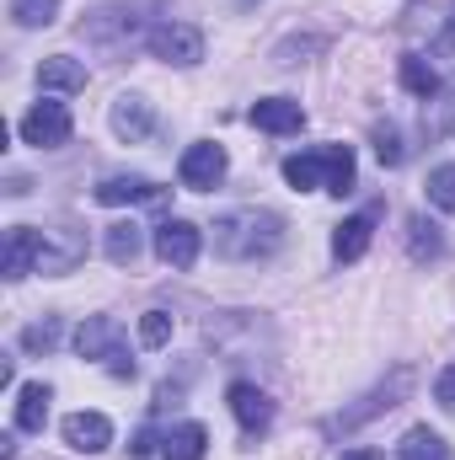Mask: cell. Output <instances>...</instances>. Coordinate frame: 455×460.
I'll use <instances>...</instances> for the list:
<instances>
[{"mask_svg":"<svg viewBox=\"0 0 455 460\" xmlns=\"http://www.w3.org/2000/svg\"><path fill=\"white\" fill-rule=\"evenodd\" d=\"M284 246V220L273 209H230L215 220V252L220 257H273Z\"/></svg>","mask_w":455,"mask_h":460,"instance_id":"6da1fadb","label":"cell"},{"mask_svg":"<svg viewBox=\"0 0 455 460\" xmlns=\"http://www.w3.org/2000/svg\"><path fill=\"white\" fill-rule=\"evenodd\" d=\"M76 353L81 358H97L108 375L118 380H134V358H129V348H123V327H118L113 316H86L81 327H76Z\"/></svg>","mask_w":455,"mask_h":460,"instance_id":"7a4b0ae2","label":"cell"},{"mask_svg":"<svg viewBox=\"0 0 455 460\" xmlns=\"http://www.w3.org/2000/svg\"><path fill=\"white\" fill-rule=\"evenodd\" d=\"M70 108L65 102H54V97H43L32 113L16 123V134H22V145H32V150H59L65 139H70Z\"/></svg>","mask_w":455,"mask_h":460,"instance_id":"3957f363","label":"cell"},{"mask_svg":"<svg viewBox=\"0 0 455 460\" xmlns=\"http://www.w3.org/2000/svg\"><path fill=\"white\" fill-rule=\"evenodd\" d=\"M150 54L166 59V65H177V70H188V65L204 59V32L188 27V22H161V27L150 32Z\"/></svg>","mask_w":455,"mask_h":460,"instance_id":"277c9868","label":"cell"},{"mask_svg":"<svg viewBox=\"0 0 455 460\" xmlns=\"http://www.w3.org/2000/svg\"><path fill=\"white\" fill-rule=\"evenodd\" d=\"M177 177H183L188 193H210V188H220V177H226V150L210 145V139L188 145L183 161H177Z\"/></svg>","mask_w":455,"mask_h":460,"instance_id":"5b68a950","label":"cell"},{"mask_svg":"<svg viewBox=\"0 0 455 460\" xmlns=\"http://www.w3.org/2000/svg\"><path fill=\"white\" fill-rule=\"evenodd\" d=\"M81 257H86V230L76 220H59L43 230V268L38 273H70Z\"/></svg>","mask_w":455,"mask_h":460,"instance_id":"8992f818","label":"cell"},{"mask_svg":"<svg viewBox=\"0 0 455 460\" xmlns=\"http://www.w3.org/2000/svg\"><path fill=\"white\" fill-rule=\"evenodd\" d=\"M38 268H43V230L11 226L5 252H0V273H5V279H27V273H38Z\"/></svg>","mask_w":455,"mask_h":460,"instance_id":"52a82bcc","label":"cell"},{"mask_svg":"<svg viewBox=\"0 0 455 460\" xmlns=\"http://www.w3.org/2000/svg\"><path fill=\"white\" fill-rule=\"evenodd\" d=\"M199 246H204V235H199V226H188V220H166V226L156 230V257L166 268H193L199 262Z\"/></svg>","mask_w":455,"mask_h":460,"instance_id":"ba28073f","label":"cell"},{"mask_svg":"<svg viewBox=\"0 0 455 460\" xmlns=\"http://www.w3.org/2000/svg\"><path fill=\"white\" fill-rule=\"evenodd\" d=\"M59 434H65V445H70L76 456H103V450L113 445V423H108L103 412H70Z\"/></svg>","mask_w":455,"mask_h":460,"instance_id":"9c48e42d","label":"cell"},{"mask_svg":"<svg viewBox=\"0 0 455 460\" xmlns=\"http://www.w3.org/2000/svg\"><path fill=\"white\" fill-rule=\"evenodd\" d=\"M230 412H236V423L246 429V434H263L268 423H273V402H268V391L263 385H252V380H236L226 391Z\"/></svg>","mask_w":455,"mask_h":460,"instance_id":"30bf717a","label":"cell"},{"mask_svg":"<svg viewBox=\"0 0 455 460\" xmlns=\"http://www.w3.org/2000/svg\"><path fill=\"white\" fill-rule=\"evenodd\" d=\"M108 123H113V134L123 139V145H139V139H150L156 113H150V102H145L139 92H123V97L113 102V113H108Z\"/></svg>","mask_w":455,"mask_h":460,"instance_id":"8fae6325","label":"cell"},{"mask_svg":"<svg viewBox=\"0 0 455 460\" xmlns=\"http://www.w3.org/2000/svg\"><path fill=\"white\" fill-rule=\"evenodd\" d=\"M407 391H413V369H391V380H386V385H375V391L364 396V407L343 412L338 423H343V429H359L364 418H375V412H391V407H397V402H402Z\"/></svg>","mask_w":455,"mask_h":460,"instance_id":"7c38bea8","label":"cell"},{"mask_svg":"<svg viewBox=\"0 0 455 460\" xmlns=\"http://www.w3.org/2000/svg\"><path fill=\"white\" fill-rule=\"evenodd\" d=\"M252 123L263 134H300L306 128V108L290 102V97H263V102H252Z\"/></svg>","mask_w":455,"mask_h":460,"instance_id":"4fadbf2b","label":"cell"},{"mask_svg":"<svg viewBox=\"0 0 455 460\" xmlns=\"http://www.w3.org/2000/svg\"><path fill=\"white\" fill-rule=\"evenodd\" d=\"M49 402H54V391H49L43 380H27V385L16 391V429H22V434H43Z\"/></svg>","mask_w":455,"mask_h":460,"instance_id":"5bb4252c","label":"cell"},{"mask_svg":"<svg viewBox=\"0 0 455 460\" xmlns=\"http://www.w3.org/2000/svg\"><path fill=\"white\" fill-rule=\"evenodd\" d=\"M161 193H156V182L150 177H103L97 182V204H108V209H118V204H156Z\"/></svg>","mask_w":455,"mask_h":460,"instance_id":"9a60e30c","label":"cell"},{"mask_svg":"<svg viewBox=\"0 0 455 460\" xmlns=\"http://www.w3.org/2000/svg\"><path fill=\"white\" fill-rule=\"evenodd\" d=\"M210 456V429L204 423H177L161 439V460H204Z\"/></svg>","mask_w":455,"mask_h":460,"instance_id":"2e32d148","label":"cell"},{"mask_svg":"<svg viewBox=\"0 0 455 460\" xmlns=\"http://www.w3.org/2000/svg\"><path fill=\"white\" fill-rule=\"evenodd\" d=\"M38 86L43 92H86V65L70 59V54H54L38 65Z\"/></svg>","mask_w":455,"mask_h":460,"instance_id":"e0dca14e","label":"cell"},{"mask_svg":"<svg viewBox=\"0 0 455 460\" xmlns=\"http://www.w3.org/2000/svg\"><path fill=\"white\" fill-rule=\"evenodd\" d=\"M284 182L295 188V193H317V188H327V161H322V150H306V155H284Z\"/></svg>","mask_w":455,"mask_h":460,"instance_id":"ac0fdd59","label":"cell"},{"mask_svg":"<svg viewBox=\"0 0 455 460\" xmlns=\"http://www.w3.org/2000/svg\"><path fill=\"white\" fill-rule=\"evenodd\" d=\"M370 215H353V220H343L338 230H333V257L338 262H359L364 252H370Z\"/></svg>","mask_w":455,"mask_h":460,"instance_id":"d6986e66","label":"cell"},{"mask_svg":"<svg viewBox=\"0 0 455 460\" xmlns=\"http://www.w3.org/2000/svg\"><path fill=\"white\" fill-rule=\"evenodd\" d=\"M397 460H451V445L434 429H407L397 445Z\"/></svg>","mask_w":455,"mask_h":460,"instance_id":"ffe728a7","label":"cell"},{"mask_svg":"<svg viewBox=\"0 0 455 460\" xmlns=\"http://www.w3.org/2000/svg\"><path fill=\"white\" fill-rule=\"evenodd\" d=\"M139 226H129V220H118V226H108V235H103V252H108V262L113 268H129L134 257H139Z\"/></svg>","mask_w":455,"mask_h":460,"instance_id":"44dd1931","label":"cell"},{"mask_svg":"<svg viewBox=\"0 0 455 460\" xmlns=\"http://www.w3.org/2000/svg\"><path fill=\"white\" fill-rule=\"evenodd\" d=\"M322 161H327V193H333V199L353 193V150H348V145H327Z\"/></svg>","mask_w":455,"mask_h":460,"instance_id":"7402d4cb","label":"cell"},{"mask_svg":"<svg viewBox=\"0 0 455 460\" xmlns=\"http://www.w3.org/2000/svg\"><path fill=\"white\" fill-rule=\"evenodd\" d=\"M407 252H413L418 262L440 257V252H445V235H440V226H434V220H424V215H413V220H407Z\"/></svg>","mask_w":455,"mask_h":460,"instance_id":"603a6c76","label":"cell"},{"mask_svg":"<svg viewBox=\"0 0 455 460\" xmlns=\"http://www.w3.org/2000/svg\"><path fill=\"white\" fill-rule=\"evenodd\" d=\"M402 86H407L413 97H424V102H429V97L440 92V75H434V65H429V59L407 54V59H402Z\"/></svg>","mask_w":455,"mask_h":460,"instance_id":"cb8c5ba5","label":"cell"},{"mask_svg":"<svg viewBox=\"0 0 455 460\" xmlns=\"http://www.w3.org/2000/svg\"><path fill=\"white\" fill-rule=\"evenodd\" d=\"M11 22L16 27H54L59 22V0H11Z\"/></svg>","mask_w":455,"mask_h":460,"instance_id":"d4e9b609","label":"cell"},{"mask_svg":"<svg viewBox=\"0 0 455 460\" xmlns=\"http://www.w3.org/2000/svg\"><path fill=\"white\" fill-rule=\"evenodd\" d=\"M429 204H434V209H445V215H455V166H451V161L429 172Z\"/></svg>","mask_w":455,"mask_h":460,"instance_id":"484cf974","label":"cell"},{"mask_svg":"<svg viewBox=\"0 0 455 460\" xmlns=\"http://www.w3.org/2000/svg\"><path fill=\"white\" fill-rule=\"evenodd\" d=\"M59 332H65V327H59L54 316H43V322H32V327L22 332V348H27V353H49V348H59Z\"/></svg>","mask_w":455,"mask_h":460,"instance_id":"4316f807","label":"cell"},{"mask_svg":"<svg viewBox=\"0 0 455 460\" xmlns=\"http://www.w3.org/2000/svg\"><path fill=\"white\" fill-rule=\"evenodd\" d=\"M139 343L166 348L172 343V316H166V311H145V316H139Z\"/></svg>","mask_w":455,"mask_h":460,"instance_id":"83f0119b","label":"cell"},{"mask_svg":"<svg viewBox=\"0 0 455 460\" xmlns=\"http://www.w3.org/2000/svg\"><path fill=\"white\" fill-rule=\"evenodd\" d=\"M375 155H380V166H402V161H407L402 134H397V128H375Z\"/></svg>","mask_w":455,"mask_h":460,"instance_id":"f1b7e54d","label":"cell"},{"mask_svg":"<svg viewBox=\"0 0 455 460\" xmlns=\"http://www.w3.org/2000/svg\"><path fill=\"white\" fill-rule=\"evenodd\" d=\"M434 402H440L445 412H455V364L451 369H440V380H434Z\"/></svg>","mask_w":455,"mask_h":460,"instance_id":"f546056e","label":"cell"},{"mask_svg":"<svg viewBox=\"0 0 455 460\" xmlns=\"http://www.w3.org/2000/svg\"><path fill=\"white\" fill-rule=\"evenodd\" d=\"M156 450H161V439H156L150 429H139V434H134V445H129V456H156Z\"/></svg>","mask_w":455,"mask_h":460,"instance_id":"4dcf8cb0","label":"cell"},{"mask_svg":"<svg viewBox=\"0 0 455 460\" xmlns=\"http://www.w3.org/2000/svg\"><path fill=\"white\" fill-rule=\"evenodd\" d=\"M338 460H375V450H348V456H338Z\"/></svg>","mask_w":455,"mask_h":460,"instance_id":"1f68e13d","label":"cell"},{"mask_svg":"<svg viewBox=\"0 0 455 460\" xmlns=\"http://www.w3.org/2000/svg\"><path fill=\"white\" fill-rule=\"evenodd\" d=\"M445 123H451V134H455V102H451V118H445Z\"/></svg>","mask_w":455,"mask_h":460,"instance_id":"d6a6232c","label":"cell"}]
</instances>
